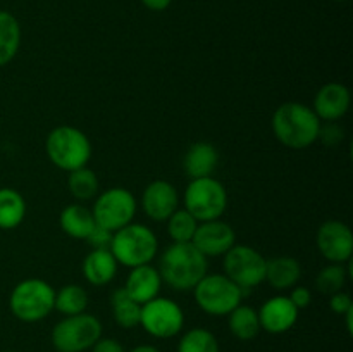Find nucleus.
Instances as JSON below:
<instances>
[{
	"label": "nucleus",
	"instance_id": "obj_1",
	"mask_svg": "<svg viewBox=\"0 0 353 352\" xmlns=\"http://www.w3.org/2000/svg\"><path fill=\"white\" fill-rule=\"evenodd\" d=\"M209 262L207 257L192 244H178L172 242L164 248L159 261V275L161 280L178 292L195 289L196 283L207 275Z\"/></svg>",
	"mask_w": 353,
	"mask_h": 352
},
{
	"label": "nucleus",
	"instance_id": "obj_2",
	"mask_svg": "<svg viewBox=\"0 0 353 352\" xmlns=\"http://www.w3.org/2000/svg\"><path fill=\"white\" fill-rule=\"evenodd\" d=\"M321 124L323 123L312 107L302 102L281 104L271 121L276 138L293 150H302L317 141Z\"/></svg>",
	"mask_w": 353,
	"mask_h": 352
},
{
	"label": "nucleus",
	"instance_id": "obj_3",
	"mask_svg": "<svg viewBox=\"0 0 353 352\" xmlns=\"http://www.w3.org/2000/svg\"><path fill=\"white\" fill-rule=\"evenodd\" d=\"M45 150L54 166L62 171L85 168L92 159V141L76 126H57L48 133Z\"/></svg>",
	"mask_w": 353,
	"mask_h": 352
},
{
	"label": "nucleus",
	"instance_id": "obj_4",
	"mask_svg": "<svg viewBox=\"0 0 353 352\" xmlns=\"http://www.w3.org/2000/svg\"><path fill=\"white\" fill-rule=\"evenodd\" d=\"M110 252L117 264L126 268L150 264L159 252V242L154 231L141 223H130L114 231Z\"/></svg>",
	"mask_w": 353,
	"mask_h": 352
},
{
	"label": "nucleus",
	"instance_id": "obj_5",
	"mask_svg": "<svg viewBox=\"0 0 353 352\" xmlns=\"http://www.w3.org/2000/svg\"><path fill=\"white\" fill-rule=\"evenodd\" d=\"M55 290L40 278H28L17 283L9 297L10 313L23 323H37L54 311Z\"/></svg>",
	"mask_w": 353,
	"mask_h": 352
},
{
	"label": "nucleus",
	"instance_id": "obj_6",
	"mask_svg": "<svg viewBox=\"0 0 353 352\" xmlns=\"http://www.w3.org/2000/svg\"><path fill=\"white\" fill-rule=\"evenodd\" d=\"M195 302L210 316H228L243 299V290L226 275H205L193 289Z\"/></svg>",
	"mask_w": 353,
	"mask_h": 352
},
{
	"label": "nucleus",
	"instance_id": "obj_7",
	"mask_svg": "<svg viewBox=\"0 0 353 352\" xmlns=\"http://www.w3.org/2000/svg\"><path fill=\"white\" fill-rule=\"evenodd\" d=\"M228 207V192L219 179L212 176L195 178L185 190V209L199 223L219 219Z\"/></svg>",
	"mask_w": 353,
	"mask_h": 352
},
{
	"label": "nucleus",
	"instance_id": "obj_8",
	"mask_svg": "<svg viewBox=\"0 0 353 352\" xmlns=\"http://www.w3.org/2000/svg\"><path fill=\"white\" fill-rule=\"evenodd\" d=\"M102 337V323L88 313L65 316L52 330V344L57 352H85Z\"/></svg>",
	"mask_w": 353,
	"mask_h": 352
},
{
	"label": "nucleus",
	"instance_id": "obj_9",
	"mask_svg": "<svg viewBox=\"0 0 353 352\" xmlns=\"http://www.w3.org/2000/svg\"><path fill=\"white\" fill-rule=\"evenodd\" d=\"M223 257L224 275L243 290V295L245 290H250L265 282L268 259L257 248L234 244Z\"/></svg>",
	"mask_w": 353,
	"mask_h": 352
},
{
	"label": "nucleus",
	"instance_id": "obj_10",
	"mask_svg": "<svg viewBox=\"0 0 353 352\" xmlns=\"http://www.w3.org/2000/svg\"><path fill=\"white\" fill-rule=\"evenodd\" d=\"M137 207V199L130 190L123 186H114L97 197L92 213L97 224L109 231H117L126 224L133 223Z\"/></svg>",
	"mask_w": 353,
	"mask_h": 352
},
{
	"label": "nucleus",
	"instance_id": "obj_11",
	"mask_svg": "<svg viewBox=\"0 0 353 352\" xmlns=\"http://www.w3.org/2000/svg\"><path fill=\"white\" fill-rule=\"evenodd\" d=\"M140 326L155 338H172L185 326V313L172 299L159 295L141 306Z\"/></svg>",
	"mask_w": 353,
	"mask_h": 352
},
{
	"label": "nucleus",
	"instance_id": "obj_12",
	"mask_svg": "<svg viewBox=\"0 0 353 352\" xmlns=\"http://www.w3.org/2000/svg\"><path fill=\"white\" fill-rule=\"evenodd\" d=\"M317 248L330 262L345 264L353 254V233L350 226L341 221L331 219L317 230Z\"/></svg>",
	"mask_w": 353,
	"mask_h": 352
},
{
	"label": "nucleus",
	"instance_id": "obj_13",
	"mask_svg": "<svg viewBox=\"0 0 353 352\" xmlns=\"http://www.w3.org/2000/svg\"><path fill=\"white\" fill-rule=\"evenodd\" d=\"M192 244L205 257H216V255H224L236 244V233L226 221H203L196 226Z\"/></svg>",
	"mask_w": 353,
	"mask_h": 352
},
{
	"label": "nucleus",
	"instance_id": "obj_14",
	"mask_svg": "<svg viewBox=\"0 0 353 352\" xmlns=\"http://www.w3.org/2000/svg\"><path fill=\"white\" fill-rule=\"evenodd\" d=\"M179 197L176 186L165 179H155L148 183L141 195L143 213L152 221H168V217L178 209Z\"/></svg>",
	"mask_w": 353,
	"mask_h": 352
},
{
	"label": "nucleus",
	"instance_id": "obj_15",
	"mask_svg": "<svg viewBox=\"0 0 353 352\" xmlns=\"http://www.w3.org/2000/svg\"><path fill=\"white\" fill-rule=\"evenodd\" d=\"M257 314L262 330L272 335L292 330L299 321V309L286 295H276L268 299L257 311Z\"/></svg>",
	"mask_w": 353,
	"mask_h": 352
},
{
	"label": "nucleus",
	"instance_id": "obj_16",
	"mask_svg": "<svg viewBox=\"0 0 353 352\" xmlns=\"http://www.w3.org/2000/svg\"><path fill=\"white\" fill-rule=\"evenodd\" d=\"M350 90L336 81L321 86L314 99V113L321 121H338L350 109Z\"/></svg>",
	"mask_w": 353,
	"mask_h": 352
},
{
	"label": "nucleus",
	"instance_id": "obj_17",
	"mask_svg": "<svg viewBox=\"0 0 353 352\" xmlns=\"http://www.w3.org/2000/svg\"><path fill=\"white\" fill-rule=\"evenodd\" d=\"M161 285L162 280L161 275H159V269L154 268L152 264H143L137 266V268H131L123 289L126 290V293L131 299L137 300L138 304L143 306L148 300L159 297Z\"/></svg>",
	"mask_w": 353,
	"mask_h": 352
},
{
	"label": "nucleus",
	"instance_id": "obj_18",
	"mask_svg": "<svg viewBox=\"0 0 353 352\" xmlns=\"http://www.w3.org/2000/svg\"><path fill=\"white\" fill-rule=\"evenodd\" d=\"M217 162H219L217 148L209 141H196L185 154L183 168L192 179L205 178V176H212L217 168Z\"/></svg>",
	"mask_w": 353,
	"mask_h": 352
},
{
	"label": "nucleus",
	"instance_id": "obj_19",
	"mask_svg": "<svg viewBox=\"0 0 353 352\" xmlns=\"http://www.w3.org/2000/svg\"><path fill=\"white\" fill-rule=\"evenodd\" d=\"M300 276H302V266L290 255H278L269 259L265 264V282H269V285L279 292L292 290L299 283Z\"/></svg>",
	"mask_w": 353,
	"mask_h": 352
},
{
	"label": "nucleus",
	"instance_id": "obj_20",
	"mask_svg": "<svg viewBox=\"0 0 353 352\" xmlns=\"http://www.w3.org/2000/svg\"><path fill=\"white\" fill-rule=\"evenodd\" d=\"M117 261L110 251H92L83 261V275L93 286H103L116 278Z\"/></svg>",
	"mask_w": 353,
	"mask_h": 352
},
{
	"label": "nucleus",
	"instance_id": "obj_21",
	"mask_svg": "<svg viewBox=\"0 0 353 352\" xmlns=\"http://www.w3.org/2000/svg\"><path fill=\"white\" fill-rule=\"evenodd\" d=\"M62 231L71 238L78 240H86L92 230L95 228V217H93L92 209H88L83 204H69L64 207L59 217Z\"/></svg>",
	"mask_w": 353,
	"mask_h": 352
},
{
	"label": "nucleus",
	"instance_id": "obj_22",
	"mask_svg": "<svg viewBox=\"0 0 353 352\" xmlns=\"http://www.w3.org/2000/svg\"><path fill=\"white\" fill-rule=\"evenodd\" d=\"M21 47V24L9 10H0V68L9 64Z\"/></svg>",
	"mask_w": 353,
	"mask_h": 352
},
{
	"label": "nucleus",
	"instance_id": "obj_23",
	"mask_svg": "<svg viewBox=\"0 0 353 352\" xmlns=\"http://www.w3.org/2000/svg\"><path fill=\"white\" fill-rule=\"evenodd\" d=\"M228 316H230L228 324H230L231 333H233L238 340H254V338L261 333V321H259V314L254 307L240 304V306L234 307Z\"/></svg>",
	"mask_w": 353,
	"mask_h": 352
},
{
	"label": "nucleus",
	"instance_id": "obj_24",
	"mask_svg": "<svg viewBox=\"0 0 353 352\" xmlns=\"http://www.w3.org/2000/svg\"><path fill=\"white\" fill-rule=\"evenodd\" d=\"M26 216L24 197L14 188H0V230H14Z\"/></svg>",
	"mask_w": 353,
	"mask_h": 352
},
{
	"label": "nucleus",
	"instance_id": "obj_25",
	"mask_svg": "<svg viewBox=\"0 0 353 352\" xmlns=\"http://www.w3.org/2000/svg\"><path fill=\"white\" fill-rule=\"evenodd\" d=\"M110 307H112L114 321L119 324L121 328L140 326V316H141V304L131 299L124 289H117L110 297Z\"/></svg>",
	"mask_w": 353,
	"mask_h": 352
},
{
	"label": "nucleus",
	"instance_id": "obj_26",
	"mask_svg": "<svg viewBox=\"0 0 353 352\" xmlns=\"http://www.w3.org/2000/svg\"><path fill=\"white\" fill-rule=\"evenodd\" d=\"M86 307H88V293L83 286L71 283L55 292L54 309H57L64 316L86 313Z\"/></svg>",
	"mask_w": 353,
	"mask_h": 352
},
{
	"label": "nucleus",
	"instance_id": "obj_27",
	"mask_svg": "<svg viewBox=\"0 0 353 352\" xmlns=\"http://www.w3.org/2000/svg\"><path fill=\"white\" fill-rule=\"evenodd\" d=\"M350 261L340 264V262H330L324 266L316 276V286L321 293L326 295H333V293L341 292L347 283L348 276H352Z\"/></svg>",
	"mask_w": 353,
	"mask_h": 352
},
{
	"label": "nucleus",
	"instance_id": "obj_28",
	"mask_svg": "<svg viewBox=\"0 0 353 352\" xmlns=\"http://www.w3.org/2000/svg\"><path fill=\"white\" fill-rule=\"evenodd\" d=\"M68 186L69 192L74 199L78 200H92L99 195L100 183L97 178L95 171L85 168L74 169V171L69 173L68 178Z\"/></svg>",
	"mask_w": 353,
	"mask_h": 352
},
{
	"label": "nucleus",
	"instance_id": "obj_29",
	"mask_svg": "<svg viewBox=\"0 0 353 352\" xmlns=\"http://www.w3.org/2000/svg\"><path fill=\"white\" fill-rule=\"evenodd\" d=\"M178 352H219V342L205 328H192L181 337Z\"/></svg>",
	"mask_w": 353,
	"mask_h": 352
},
{
	"label": "nucleus",
	"instance_id": "obj_30",
	"mask_svg": "<svg viewBox=\"0 0 353 352\" xmlns=\"http://www.w3.org/2000/svg\"><path fill=\"white\" fill-rule=\"evenodd\" d=\"M196 226H199V221L186 209H176L168 217V233L171 240L178 242V244L192 242Z\"/></svg>",
	"mask_w": 353,
	"mask_h": 352
},
{
	"label": "nucleus",
	"instance_id": "obj_31",
	"mask_svg": "<svg viewBox=\"0 0 353 352\" xmlns=\"http://www.w3.org/2000/svg\"><path fill=\"white\" fill-rule=\"evenodd\" d=\"M114 231L105 230L100 224H95V228L92 230V233L86 237V244L92 247V251H109L110 244H112Z\"/></svg>",
	"mask_w": 353,
	"mask_h": 352
},
{
	"label": "nucleus",
	"instance_id": "obj_32",
	"mask_svg": "<svg viewBox=\"0 0 353 352\" xmlns=\"http://www.w3.org/2000/svg\"><path fill=\"white\" fill-rule=\"evenodd\" d=\"M345 138V130L336 124V121H326V124H321L319 128V137L317 140L323 141L324 145H330V147H334V145L341 144Z\"/></svg>",
	"mask_w": 353,
	"mask_h": 352
},
{
	"label": "nucleus",
	"instance_id": "obj_33",
	"mask_svg": "<svg viewBox=\"0 0 353 352\" xmlns=\"http://www.w3.org/2000/svg\"><path fill=\"white\" fill-rule=\"evenodd\" d=\"M330 307L334 314H340V316H343V314H347L348 311L353 309L352 297L348 295L347 292H343V290H341V292L333 293L330 299Z\"/></svg>",
	"mask_w": 353,
	"mask_h": 352
},
{
	"label": "nucleus",
	"instance_id": "obj_34",
	"mask_svg": "<svg viewBox=\"0 0 353 352\" xmlns=\"http://www.w3.org/2000/svg\"><path fill=\"white\" fill-rule=\"evenodd\" d=\"M288 299L292 300L293 306L296 307V309H305V307L310 306V302H312V292H310L307 286H293L292 292H290Z\"/></svg>",
	"mask_w": 353,
	"mask_h": 352
},
{
	"label": "nucleus",
	"instance_id": "obj_35",
	"mask_svg": "<svg viewBox=\"0 0 353 352\" xmlns=\"http://www.w3.org/2000/svg\"><path fill=\"white\" fill-rule=\"evenodd\" d=\"M92 352H126L123 345L110 337H100L95 344L92 345Z\"/></svg>",
	"mask_w": 353,
	"mask_h": 352
},
{
	"label": "nucleus",
	"instance_id": "obj_36",
	"mask_svg": "<svg viewBox=\"0 0 353 352\" xmlns=\"http://www.w3.org/2000/svg\"><path fill=\"white\" fill-rule=\"evenodd\" d=\"M147 9L154 10V12H161V10H165L172 3V0H140Z\"/></svg>",
	"mask_w": 353,
	"mask_h": 352
},
{
	"label": "nucleus",
	"instance_id": "obj_37",
	"mask_svg": "<svg viewBox=\"0 0 353 352\" xmlns=\"http://www.w3.org/2000/svg\"><path fill=\"white\" fill-rule=\"evenodd\" d=\"M130 352H161V349L154 347V345H137Z\"/></svg>",
	"mask_w": 353,
	"mask_h": 352
},
{
	"label": "nucleus",
	"instance_id": "obj_38",
	"mask_svg": "<svg viewBox=\"0 0 353 352\" xmlns=\"http://www.w3.org/2000/svg\"><path fill=\"white\" fill-rule=\"evenodd\" d=\"M343 316L347 317V330H348V333H352V331H353V323H352V320H353V309L348 311V313L343 314Z\"/></svg>",
	"mask_w": 353,
	"mask_h": 352
},
{
	"label": "nucleus",
	"instance_id": "obj_39",
	"mask_svg": "<svg viewBox=\"0 0 353 352\" xmlns=\"http://www.w3.org/2000/svg\"><path fill=\"white\" fill-rule=\"evenodd\" d=\"M334 2H345V0H334Z\"/></svg>",
	"mask_w": 353,
	"mask_h": 352
}]
</instances>
